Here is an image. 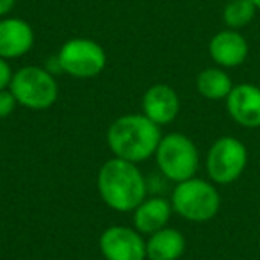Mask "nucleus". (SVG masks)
<instances>
[{"label":"nucleus","instance_id":"obj_1","mask_svg":"<svg viewBox=\"0 0 260 260\" xmlns=\"http://www.w3.org/2000/svg\"><path fill=\"white\" fill-rule=\"evenodd\" d=\"M160 139V126L145 114L119 116L107 130V146L112 155L134 164L152 159Z\"/></svg>","mask_w":260,"mask_h":260},{"label":"nucleus","instance_id":"obj_2","mask_svg":"<svg viewBox=\"0 0 260 260\" xmlns=\"http://www.w3.org/2000/svg\"><path fill=\"white\" fill-rule=\"evenodd\" d=\"M96 185L102 202L116 212H134L148 192V185L138 164L118 157L100 168Z\"/></svg>","mask_w":260,"mask_h":260},{"label":"nucleus","instance_id":"obj_3","mask_svg":"<svg viewBox=\"0 0 260 260\" xmlns=\"http://www.w3.org/2000/svg\"><path fill=\"white\" fill-rule=\"evenodd\" d=\"M173 212L191 223H205L217 216L221 207L219 191L214 184L203 178L192 177L189 180L178 182L171 192Z\"/></svg>","mask_w":260,"mask_h":260},{"label":"nucleus","instance_id":"obj_4","mask_svg":"<svg viewBox=\"0 0 260 260\" xmlns=\"http://www.w3.org/2000/svg\"><path fill=\"white\" fill-rule=\"evenodd\" d=\"M9 91L16 104L30 111H45L57 102L59 84L55 75L41 66H23L13 73Z\"/></svg>","mask_w":260,"mask_h":260},{"label":"nucleus","instance_id":"obj_5","mask_svg":"<svg viewBox=\"0 0 260 260\" xmlns=\"http://www.w3.org/2000/svg\"><path fill=\"white\" fill-rule=\"evenodd\" d=\"M155 160L160 173L168 180L178 184L196 177L200 166V153L191 138L173 132V134L162 136L157 146Z\"/></svg>","mask_w":260,"mask_h":260},{"label":"nucleus","instance_id":"obj_6","mask_svg":"<svg viewBox=\"0 0 260 260\" xmlns=\"http://www.w3.org/2000/svg\"><path fill=\"white\" fill-rule=\"evenodd\" d=\"M248 166V150L241 139L223 136L209 148L205 160L207 175L214 184L226 185L235 182Z\"/></svg>","mask_w":260,"mask_h":260},{"label":"nucleus","instance_id":"obj_7","mask_svg":"<svg viewBox=\"0 0 260 260\" xmlns=\"http://www.w3.org/2000/svg\"><path fill=\"white\" fill-rule=\"evenodd\" d=\"M62 73L75 79H93L104 72L107 54L104 47L89 38H72L57 54Z\"/></svg>","mask_w":260,"mask_h":260},{"label":"nucleus","instance_id":"obj_8","mask_svg":"<svg viewBox=\"0 0 260 260\" xmlns=\"http://www.w3.org/2000/svg\"><path fill=\"white\" fill-rule=\"evenodd\" d=\"M98 246L105 260H146V241L136 228L125 224L105 228Z\"/></svg>","mask_w":260,"mask_h":260},{"label":"nucleus","instance_id":"obj_9","mask_svg":"<svg viewBox=\"0 0 260 260\" xmlns=\"http://www.w3.org/2000/svg\"><path fill=\"white\" fill-rule=\"evenodd\" d=\"M226 111L237 125L244 128L260 126V87L251 82H242L232 87L226 96Z\"/></svg>","mask_w":260,"mask_h":260},{"label":"nucleus","instance_id":"obj_10","mask_svg":"<svg viewBox=\"0 0 260 260\" xmlns=\"http://www.w3.org/2000/svg\"><path fill=\"white\" fill-rule=\"evenodd\" d=\"M143 114L155 125H170L180 112V98L168 84H153L143 94Z\"/></svg>","mask_w":260,"mask_h":260},{"label":"nucleus","instance_id":"obj_11","mask_svg":"<svg viewBox=\"0 0 260 260\" xmlns=\"http://www.w3.org/2000/svg\"><path fill=\"white\" fill-rule=\"evenodd\" d=\"M34 29L22 18H0V57L18 59L29 54L34 47Z\"/></svg>","mask_w":260,"mask_h":260},{"label":"nucleus","instance_id":"obj_12","mask_svg":"<svg viewBox=\"0 0 260 260\" xmlns=\"http://www.w3.org/2000/svg\"><path fill=\"white\" fill-rule=\"evenodd\" d=\"M209 54L219 68H237L248 59L249 45L239 30H219L210 40Z\"/></svg>","mask_w":260,"mask_h":260},{"label":"nucleus","instance_id":"obj_13","mask_svg":"<svg viewBox=\"0 0 260 260\" xmlns=\"http://www.w3.org/2000/svg\"><path fill=\"white\" fill-rule=\"evenodd\" d=\"M171 214H173V207L170 200L162 196L145 198L134 209V217H132L134 228L141 235H152L168 226Z\"/></svg>","mask_w":260,"mask_h":260},{"label":"nucleus","instance_id":"obj_14","mask_svg":"<svg viewBox=\"0 0 260 260\" xmlns=\"http://www.w3.org/2000/svg\"><path fill=\"white\" fill-rule=\"evenodd\" d=\"M185 251V237L177 228H162L146 241L148 260H178Z\"/></svg>","mask_w":260,"mask_h":260},{"label":"nucleus","instance_id":"obj_15","mask_svg":"<svg viewBox=\"0 0 260 260\" xmlns=\"http://www.w3.org/2000/svg\"><path fill=\"white\" fill-rule=\"evenodd\" d=\"M234 82L224 68H205L196 77V89L207 100H226Z\"/></svg>","mask_w":260,"mask_h":260},{"label":"nucleus","instance_id":"obj_16","mask_svg":"<svg viewBox=\"0 0 260 260\" xmlns=\"http://www.w3.org/2000/svg\"><path fill=\"white\" fill-rule=\"evenodd\" d=\"M256 11L251 0H230L223 9V22L228 29L239 30L253 22Z\"/></svg>","mask_w":260,"mask_h":260},{"label":"nucleus","instance_id":"obj_17","mask_svg":"<svg viewBox=\"0 0 260 260\" xmlns=\"http://www.w3.org/2000/svg\"><path fill=\"white\" fill-rule=\"evenodd\" d=\"M16 100L13 96V93L9 89L0 91V119H6L13 114V111L16 109Z\"/></svg>","mask_w":260,"mask_h":260},{"label":"nucleus","instance_id":"obj_18","mask_svg":"<svg viewBox=\"0 0 260 260\" xmlns=\"http://www.w3.org/2000/svg\"><path fill=\"white\" fill-rule=\"evenodd\" d=\"M11 80H13L11 64H9L8 59L0 57V91L9 89V86H11Z\"/></svg>","mask_w":260,"mask_h":260},{"label":"nucleus","instance_id":"obj_19","mask_svg":"<svg viewBox=\"0 0 260 260\" xmlns=\"http://www.w3.org/2000/svg\"><path fill=\"white\" fill-rule=\"evenodd\" d=\"M15 4H16V0H0V18L8 16L9 13L13 11Z\"/></svg>","mask_w":260,"mask_h":260},{"label":"nucleus","instance_id":"obj_20","mask_svg":"<svg viewBox=\"0 0 260 260\" xmlns=\"http://www.w3.org/2000/svg\"><path fill=\"white\" fill-rule=\"evenodd\" d=\"M251 2H253V4H255V8L260 11V0H251Z\"/></svg>","mask_w":260,"mask_h":260},{"label":"nucleus","instance_id":"obj_21","mask_svg":"<svg viewBox=\"0 0 260 260\" xmlns=\"http://www.w3.org/2000/svg\"><path fill=\"white\" fill-rule=\"evenodd\" d=\"M224 2H230V0H224Z\"/></svg>","mask_w":260,"mask_h":260}]
</instances>
